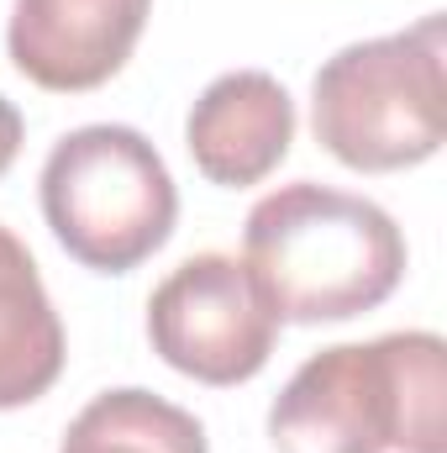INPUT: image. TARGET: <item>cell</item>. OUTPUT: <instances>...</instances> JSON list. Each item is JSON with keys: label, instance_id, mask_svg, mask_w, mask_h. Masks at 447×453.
<instances>
[{"label": "cell", "instance_id": "cell-1", "mask_svg": "<svg viewBox=\"0 0 447 453\" xmlns=\"http://www.w3.org/2000/svg\"><path fill=\"white\" fill-rule=\"evenodd\" d=\"M242 264L279 322H352L400 290L405 237L384 206L295 180L247 211Z\"/></svg>", "mask_w": 447, "mask_h": 453}, {"label": "cell", "instance_id": "cell-5", "mask_svg": "<svg viewBox=\"0 0 447 453\" xmlns=\"http://www.w3.org/2000/svg\"><path fill=\"white\" fill-rule=\"evenodd\" d=\"M279 338V317L253 285L247 264L231 253L185 258L148 301V342L153 353L201 385H242L253 380Z\"/></svg>", "mask_w": 447, "mask_h": 453}, {"label": "cell", "instance_id": "cell-9", "mask_svg": "<svg viewBox=\"0 0 447 453\" xmlns=\"http://www.w3.org/2000/svg\"><path fill=\"white\" fill-rule=\"evenodd\" d=\"M58 453H206V427L137 385L95 395L64 433Z\"/></svg>", "mask_w": 447, "mask_h": 453}, {"label": "cell", "instance_id": "cell-7", "mask_svg": "<svg viewBox=\"0 0 447 453\" xmlns=\"http://www.w3.org/2000/svg\"><path fill=\"white\" fill-rule=\"evenodd\" d=\"M290 142H295V101L263 69H231L211 80L185 121V148L195 169L226 190L269 180L284 164Z\"/></svg>", "mask_w": 447, "mask_h": 453}, {"label": "cell", "instance_id": "cell-6", "mask_svg": "<svg viewBox=\"0 0 447 453\" xmlns=\"http://www.w3.org/2000/svg\"><path fill=\"white\" fill-rule=\"evenodd\" d=\"M153 0H16L11 11V64L58 96L101 90L132 58Z\"/></svg>", "mask_w": 447, "mask_h": 453}, {"label": "cell", "instance_id": "cell-3", "mask_svg": "<svg viewBox=\"0 0 447 453\" xmlns=\"http://www.w3.org/2000/svg\"><path fill=\"white\" fill-rule=\"evenodd\" d=\"M311 127L337 164L358 174L416 169L443 148V16L332 53L311 85Z\"/></svg>", "mask_w": 447, "mask_h": 453}, {"label": "cell", "instance_id": "cell-4", "mask_svg": "<svg viewBox=\"0 0 447 453\" xmlns=\"http://www.w3.org/2000/svg\"><path fill=\"white\" fill-rule=\"evenodd\" d=\"M42 222L64 253L95 274H126L153 258L179 217V190L163 153L137 127H74L53 142L42 180Z\"/></svg>", "mask_w": 447, "mask_h": 453}, {"label": "cell", "instance_id": "cell-10", "mask_svg": "<svg viewBox=\"0 0 447 453\" xmlns=\"http://www.w3.org/2000/svg\"><path fill=\"white\" fill-rule=\"evenodd\" d=\"M21 132H27V127H21V111L0 96V174L16 164V153H21Z\"/></svg>", "mask_w": 447, "mask_h": 453}, {"label": "cell", "instance_id": "cell-2", "mask_svg": "<svg viewBox=\"0 0 447 453\" xmlns=\"http://www.w3.org/2000/svg\"><path fill=\"white\" fill-rule=\"evenodd\" d=\"M279 453H447V348L390 333L311 353L269 406Z\"/></svg>", "mask_w": 447, "mask_h": 453}, {"label": "cell", "instance_id": "cell-8", "mask_svg": "<svg viewBox=\"0 0 447 453\" xmlns=\"http://www.w3.org/2000/svg\"><path fill=\"white\" fill-rule=\"evenodd\" d=\"M64 374V322L27 242L0 226V411L32 406Z\"/></svg>", "mask_w": 447, "mask_h": 453}]
</instances>
